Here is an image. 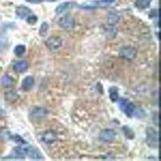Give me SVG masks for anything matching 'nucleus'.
Returning <instances> with one entry per match:
<instances>
[{
  "instance_id": "nucleus-1",
  "label": "nucleus",
  "mask_w": 161,
  "mask_h": 161,
  "mask_svg": "<svg viewBox=\"0 0 161 161\" xmlns=\"http://www.w3.org/2000/svg\"><path fill=\"white\" fill-rule=\"evenodd\" d=\"M119 108L123 110L128 117H131L136 111V106L129 102L126 98H121L119 100Z\"/></svg>"
},
{
  "instance_id": "nucleus-2",
  "label": "nucleus",
  "mask_w": 161,
  "mask_h": 161,
  "mask_svg": "<svg viewBox=\"0 0 161 161\" xmlns=\"http://www.w3.org/2000/svg\"><path fill=\"white\" fill-rule=\"evenodd\" d=\"M32 148L28 143H21L14 148V153L15 155V159H24V156H28L31 149Z\"/></svg>"
},
{
  "instance_id": "nucleus-3",
  "label": "nucleus",
  "mask_w": 161,
  "mask_h": 161,
  "mask_svg": "<svg viewBox=\"0 0 161 161\" xmlns=\"http://www.w3.org/2000/svg\"><path fill=\"white\" fill-rule=\"evenodd\" d=\"M58 24L60 28H62L63 29L66 30V31H70L74 27L75 21H74L73 17H72L71 15H67L62 16L59 19Z\"/></svg>"
},
{
  "instance_id": "nucleus-4",
  "label": "nucleus",
  "mask_w": 161,
  "mask_h": 161,
  "mask_svg": "<svg viewBox=\"0 0 161 161\" xmlns=\"http://www.w3.org/2000/svg\"><path fill=\"white\" fill-rule=\"evenodd\" d=\"M146 135H147V142L149 144V146L155 147H157L158 145V140H159V137H158V133L155 129L152 128V127H148L146 130Z\"/></svg>"
},
{
  "instance_id": "nucleus-5",
  "label": "nucleus",
  "mask_w": 161,
  "mask_h": 161,
  "mask_svg": "<svg viewBox=\"0 0 161 161\" xmlns=\"http://www.w3.org/2000/svg\"><path fill=\"white\" fill-rule=\"evenodd\" d=\"M48 114V110L43 107H35L30 113V118L31 120L39 121L46 118Z\"/></svg>"
},
{
  "instance_id": "nucleus-6",
  "label": "nucleus",
  "mask_w": 161,
  "mask_h": 161,
  "mask_svg": "<svg viewBox=\"0 0 161 161\" xmlns=\"http://www.w3.org/2000/svg\"><path fill=\"white\" fill-rule=\"evenodd\" d=\"M46 46L48 47L49 49L51 50H57L61 47L63 44L62 39L60 36H51L46 40Z\"/></svg>"
},
{
  "instance_id": "nucleus-7",
  "label": "nucleus",
  "mask_w": 161,
  "mask_h": 161,
  "mask_svg": "<svg viewBox=\"0 0 161 161\" xmlns=\"http://www.w3.org/2000/svg\"><path fill=\"white\" fill-rule=\"evenodd\" d=\"M114 138H115V132L110 129H106L99 135V139L106 143H110L114 139Z\"/></svg>"
},
{
  "instance_id": "nucleus-8",
  "label": "nucleus",
  "mask_w": 161,
  "mask_h": 161,
  "mask_svg": "<svg viewBox=\"0 0 161 161\" xmlns=\"http://www.w3.org/2000/svg\"><path fill=\"white\" fill-rule=\"evenodd\" d=\"M76 5L75 2H64L63 3H60V5H58L56 8L55 12L57 15H60V14H63V13L66 12L69 10L73 9Z\"/></svg>"
},
{
  "instance_id": "nucleus-9",
  "label": "nucleus",
  "mask_w": 161,
  "mask_h": 161,
  "mask_svg": "<svg viewBox=\"0 0 161 161\" xmlns=\"http://www.w3.org/2000/svg\"><path fill=\"white\" fill-rule=\"evenodd\" d=\"M136 53H137L136 50L131 47H124V48H121V50L119 51L120 57L126 59H130V60L136 57Z\"/></svg>"
},
{
  "instance_id": "nucleus-10",
  "label": "nucleus",
  "mask_w": 161,
  "mask_h": 161,
  "mask_svg": "<svg viewBox=\"0 0 161 161\" xmlns=\"http://www.w3.org/2000/svg\"><path fill=\"white\" fill-rule=\"evenodd\" d=\"M104 3H103L102 1L98 2V1H87L86 3H83L81 5H80V8H84V9L87 10H91V9H96V8H98L100 7H103L104 5Z\"/></svg>"
},
{
  "instance_id": "nucleus-11",
  "label": "nucleus",
  "mask_w": 161,
  "mask_h": 161,
  "mask_svg": "<svg viewBox=\"0 0 161 161\" xmlns=\"http://www.w3.org/2000/svg\"><path fill=\"white\" fill-rule=\"evenodd\" d=\"M16 15L21 19H27L28 15L31 14V11L26 6H19L16 8Z\"/></svg>"
},
{
  "instance_id": "nucleus-12",
  "label": "nucleus",
  "mask_w": 161,
  "mask_h": 161,
  "mask_svg": "<svg viewBox=\"0 0 161 161\" xmlns=\"http://www.w3.org/2000/svg\"><path fill=\"white\" fill-rule=\"evenodd\" d=\"M28 68V64L26 60H20V61H17L13 65V69L17 73H23V72L26 71Z\"/></svg>"
},
{
  "instance_id": "nucleus-13",
  "label": "nucleus",
  "mask_w": 161,
  "mask_h": 161,
  "mask_svg": "<svg viewBox=\"0 0 161 161\" xmlns=\"http://www.w3.org/2000/svg\"><path fill=\"white\" fill-rule=\"evenodd\" d=\"M56 139H57L56 135L53 131H47L43 134L42 140L47 144H51L54 141H56Z\"/></svg>"
},
{
  "instance_id": "nucleus-14",
  "label": "nucleus",
  "mask_w": 161,
  "mask_h": 161,
  "mask_svg": "<svg viewBox=\"0 0 161 161\" xmlns=\"http://www.w3.org/2000/svg\"><path fill=\"white\" fill-rule=\"evenodd\" d=\"M34 83H35V80H34L33 77H31V76H27L23 80L22 87L26 90H30L34 86Z\"/></svg>"
},
{
  "instance_id": "nucleus-15",
  "label": "nucleus",
  "mask_w": 161,
  "mask_h": 161,
  "mask_svg": "<svg viewBox=\"0 0 161 161\" xmlns=\"http://www.w3.org/2000/svg\"><path fill=\"white\" fill-rule=\"evenodd\" d=\"M28 156H29L31 159H33V160H43V159H44L42 154L40 153V151L34 148L31 149V151H30V152L28 153Z\"/></svg>"
},
{
  "instance_id": "nucleus-16",
  "label": "nucleus",
  "mask_w": 161,
  "mask_h": 161,
  "mask_svg": "<svg viewBox=\"0 0 161 161\" xmlns=\"http://www.w3.org/2000/svg\"><path fill=\"white\" fill-rule=\"evenodd\" d=\"M109 93H110V98L113 103H115L119 99V92H118V89L114 86L110 87L109 90Z\"/></svg>"
},
{
  "instance_id": "nucleus-17",
  "label": "nucleus",
  "mask_w": 161,
  "mask_h": 161,
  "mask_svg": "<svg viewBox=\"0 0 161 161\" xmlns=\"http://www.w3.org/2000/svg\"><path fill=\"white\" fill-rule=\"evenodd\" d=\"M14 80L12 77H11L8 75H5L1 78V84L4 86V87H10L12 86Z\"/></svg>"
},
{
  "instance_id": "nucleus-18",
  "label": "nucleus",
  "mask_w": 161,
  "mask_h": 161,
  "mask_svg": "<svg viewBox=\"0 0 161 161\" xmlns=\"http://www.w3.org/2000/svg\"><path fill=\"white\" fill-rule=\"evenodd\" d=\"M26 52V47L23 44H19V45L15 46V49H14V53L17 57H21Z\"/></svg>"
},
{
  "instance_id": "nucleus-19",
  "label": "nucleus",
  "mask_w": 161,
  "mask_h": 161,
  "mask_svg": "<svg viewBox=\"0 0 161 161\" xmlns=\"http://www.w3.org/2000/svg\"><path fill=\"white\" fill-rule=\"evenodd\" d=\"M152 0H137L136 2V6L140 9H144L149 7Z\"/></svg>"
},
{
  "instance_id": "nucleus-20",
  "label": "nucleus",
  "mask_w": 161,
  "mask_h": 161,
  "mask_svg": "<svg viewBox=\"0 0 161 161\" xmlns=\"http://www.w3.org/2000/svg\"><path fill=\"white\" fill-rule=\"evenodd\" d=\"M48 24L47 22H43L42 24L40 25V30H39V33H40V36H44L48 33Z\"/></svg>"
},
{
  "instance_id": "nucleus-21",
  "label": "nucleus",
  "mask_w": 161,
  "mask_h": 161,
  "mask_svg": "<svg viewBox=\"0 0 161 161\" xmlns=\"http://www.w3.org/2000/svg\"><path fill=\"white\" fill-rule=\"evenodd\" d=\"M7 44H8L7 39L0 33V53H2L5 49L6 47H7Z\"/></svg>"
},
{
  "instance_id": "nucleus-22",
  "label": "nucleus",
  "mask_w": 161,
  "mask_h": 161,
  "mask_svg": "<svg viewBox=\"0 0 161 161\" xmlns=\"http://www.w3.org/2000/svg\"><path fill=\"white\" fill-rule=\"evenodd\" d=\"M27 22L28 23V24H35L37 22V20H38V19H37L36 15H28V17H27Z\"/></svg>"
},
{
  "instance_id": "nucleus-23",
  "label": "nucleus",
  "mask_w": 161,
  "mask_h": 161,
  "mask_svg": "<svg viewBox=\"0 0 161 161\" xmlns=\"http://www.w3.org/2000/svg\"><path fill=\"white\" fill-rule=\"evenodd\" d=\"M11 138H12L13 140L15 141L16 143H18V144H21V143H26L25 141L22 139V137H20V136H18V135H15V136H12Z\"/></svg>"
},
{
  "instance_id": "nucleus-24",
  "label": "nucleus",
  "mask_w": 161,
  "mask_h": 161,
  "mask_svg": "<svg viewBox=\"0 0 161 161\" xmlns=\"http://www.w3.org/2000/svg\"><path fill=\"white\" fill-rule=\"evenodd\" d=\"M123 130H124V133H125V135H126V137L129 138V139H132V138L130 137V134L134 135V133H133V131H132V130L129 128V127H127V126H124V127H123Z\"/></svg>"
},
{
  "instance_id": "nucleus-25",
  "label": "nucleus",
  "mask_w": 161,
  "mask_h": 161,
  "mask_svg": "<svg viewBox=\"0 0 161 161\" xmlns=\"http://www.w3.org/2000/svg\"><path fill=\"white\" fill-rule=\"evenodd\" d=\"M28 2L31 3L37 4V3H41L43 2H53V1H57V0H27Z\"/></svg>"
},
{
  "instance_id": "nucleus-26",
  "label": "nucleus",
  "mask_w": 161,
  "mask_h": 161,
  "mask_svg": "<svg viewBox=\"0 0 161 161\" xmlns=\"http://www.w3.org/2000/svg\"><path fill=\"white\" fill-rule=\"evenodd\" d=\"M2 138L3 139H9L11 138V134L9 131H3L2 132Z\"/></svg>"
},
{
  "instance_id": "nucleus-27",
  "label": "nucleus",
  "mask_w": 161,
  "mask_h": 161,
  "mask_svg": "<svg viewBox=\"0 0 161 161\" xmlns=\"http://www.w3.org/2000/svg\"><path fill=\"white\" fill-rule=\"evenodd\" d=\"M102 2L104 3L105 4H109V3H114L115 0H101Z\"/></svg>"
},
{
  "instance_id": "nucleus-28",
  "label": "nucleus",
  "mask_w": 161,
  "mask_h": 161,
  "mask_svg": "<svg viewBox=\"0 0 161 161\" xmlns=\"http://www.w3.org/2000/svg\"><path fill=\"white\" fill-rule=\"evenodd\" d=\"M4 115H5V112H4V110L2 108H0V119L3 118Z\"/></svg>"
}]
</instances>
